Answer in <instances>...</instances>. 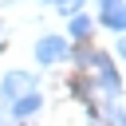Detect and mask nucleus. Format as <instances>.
<instances>
[{
	"label": "nucleus",
	"instance_id": "1",
	"mask_svg": "<svg viewBox=\"0 0 126 126\" xmlns=\"http://www.w3.org/2000/svg\"><path fill=\"white\" fill-rule=\"evenodd\" d=\"M32 83H35V79H32L28 71H8L4 83H0V94H4V98H24V94H32Z\"/></svg>",
	"mask_w": 126,
	"mask_h": 126
},
{
	"label": "nucleus",
	"instance_id": "2",
	"mask_svg": "<svg viewBox=\"0 0 126 126\" xmlns=\"http://www.w3.org/2000/svg\"><path fill=\"white\" fill-rule=\"evenodd\" d=\"M67 55V39L63 35H43L39 43H35V59L39 63H59Z\"/></svg>",
	"mask_w": 126,
	"mask_h": 126
},
{
	"label": "nucleus",
	"instance_id": "3",
	"mask_svg": "<svg viewBox=\"0 0 126 126\" xmlns=\"http://www.w3.org/2000/svg\"><path fill=\"white\" fill-rule=\"evenodd\" d=\"M91 67L102 75V91H106V94H118V87H122V83H118V75H114V63H110L102 51H94V55H91Z\"/></svg>",
	"mask_w": 126,
	"mask_h": 126
},
{
	"label": "nucleus",
	"instance_id": "4",
	"mask_svg": "<svg viewBox=\"0 0 126 126\" xmlns=\"http://www.w3.org/2000/svg\"><path fill=\"white\" fill-rule=\"evenodd\" d=\"M110 32H126V0H102V16H98Z\"/></svg>",
	"mask_w": 126,
	"mask_h": 126
},
{
	"label": "nucleus",
	"instance_id": "5",
	"mask_svg": "<svg viewBox=\"0 0 126 126\" xmlns=\"http://www.w3.org/2000/svg\"><path fill=\"white\" fill-rule=\"evenodd\" d=\"M12 110H16V118H28V114H35V110H39V94L32 91V94L16 98V106H12Z\"/></svg>",
	"mask_w": 126,
	"mask_h": 126
},
{
	"label": "nucleus",
	"instance_id": "6",
	"mask_svg": "<svg viewBox=\"0 0 126 126\" xmlns=\"http://www.w3.org/2000/svg\"><path fill=\"white\" fill-rule=\"evenodd\" d=\"M71 35H75V39H87V35H91V16H75V20H71Z\"/></svg>",
	"mask_w": 126,
	"mask_h": 126
},
{
	"label": "nucleus",
	"instance_id": "7",
	"mask_svg": "<svg viewBox=\"0 0 126 126\" xmlns=\"http://www.w3.org/2000/svg\"><path fill=\"white\" fill-rule=\"evenodd\" d=\"M106 114H110V118H114V126H126V110H118V106H110V110H106Z\"/></svg>",
	"mask_w": 126,
	"mask_h": 126
},
{
	"label": "nucleus",
	"instance_id": "8",
	"mask_svg": "<svg viewBox=\"0 0 126 126\" xmlns=\"http://www.w3.org/2000/svg\"><path fill=\"white\" fill-rule=\"evenodd\" d=\"M75 63H79V67H91V51H87V47H83V51H75Z\"/></svg>",
	"mask_w": 126,
	"mask_h": 126
},
{
	"label": "nucleus",
	"instance_id": "9",
	"mask_svg": "<svg viewBox=\"0 0 126 126\" xmlns=\"http://www.w3.org/2000/svg\"><path fill=\"white\" fill-rule=\"evenodd\" d=\"M118 55H122V59H126V35H122V39H118Z\"/></svg>",
	"mask_w": 126,
	"mask_h": 126
}]
</instances>
